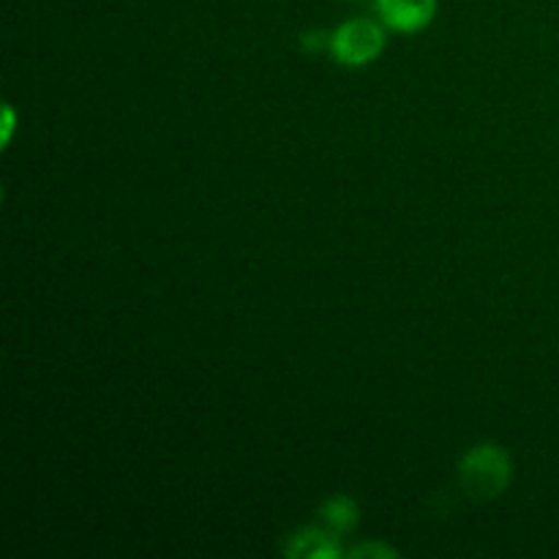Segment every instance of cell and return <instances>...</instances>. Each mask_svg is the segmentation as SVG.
I'll use <instances>...</instances> for the list:
<instances>
[{
  "label": "cell",
  "mask_w": 559,
  "mask_h": 559,
  "mask_svg": "<svg viewBox=\"0 0 559 559\" xmlns=\"http://www.w3.org/2000/svg\"><path fill=\"white\" fill-rule=\"evenodd\" d=\"M513 464L506 448L480 442L459 462V484L473 500H495L511 486Z\"/></svg>",
  "instance_id": "1"
},
{
  "label": "cell",
  "mask_w": 559,
  "mask_h": 559,
  "mask_svg": "<svg viewBox=\"0 0 559 559\" xmlns=\"http://www.w3.org/2000/svg\"><path fill=\"white\" fill-rule=\"evenodd\" d=\"M385 49V31L374 20H347L331 33V52L333 58L349 69L374 63Z\"/></svg>",
  "instance_id": "2"
},
{
  "label": "cell",
  "mask_w": 559,
  "mask_h": 559,
  "mask_svg": "<svg viewBox=\"0 0 559 559\" xmlns=\"http://www.w3.org/2000/svg\"><path fill=\"white\" fill-rule=\"evenodd\" d=\"M377 11L391 31L418 33L437 16V0H377Z\"/></svg>",
  "instance_id": "3"
},
{
  "label": "cell",
  "mask_w": 559,
  "mask_h": 559,
  "mask_svg": "<svg viewBox=\"0 0 559 559\" xmlns=\"http://www.w3.org/2000/svg\"><path fill=\"white\" fill-rule=\"evenodd\" d=\"M289 557H311V559H336L342 557V546H338L336 533H328L320 527H306L289 538L287 546Z\"/></svg>",
  "instance_id": "4"
},
{
  "label": "cell",
  "mask_w": 559,
  "mask_h": 559,
  "mask_svg": "<svg viewBox=\"0 0 559 559\" xmlns=\"http://www.w3.org/2000/svg\"><path fill=\"white\" fill-rule=\"evenodd\" d=\"M320 516H322V522L328 524V530H333L336 535L353 533L360 522L358 502H355L349 495H336V497H331V500L322 502Z\"/></svg>",
  "instance_id": "5"
},
{
  "label": "cell",
  "mask_w": 559,
  "mask_h": 559,
  "mask_svg": "<svg viewBox=\"0 0 559 559\" xmlns=\"http://www.w3.org/2000/svg\"><path fill=\"white\" fill-rule=\"evenodd\" d=\"M347 555L349 557H382V559H388V557H399V551L393 549V546H388V544H360V546H355V549H349Z\"/></svg>",
  "instance_id": "6"
},
{
  "label": "cell",
  "mask_w": 559,
  "mask_h": 559,
  "mask_svg": "<svg viewBox=\"0 0 559 559\" xmlns=\"http://www.w3.org/2000/svg\"><path fill=\"white\" fill-rule=\"evenodd\" d=\"M14 123H16L14 107H9V104H5V112H3V145H9L11 131H14Z\"/></svg>",
  "instance_id": "7"
}]
</instances>
